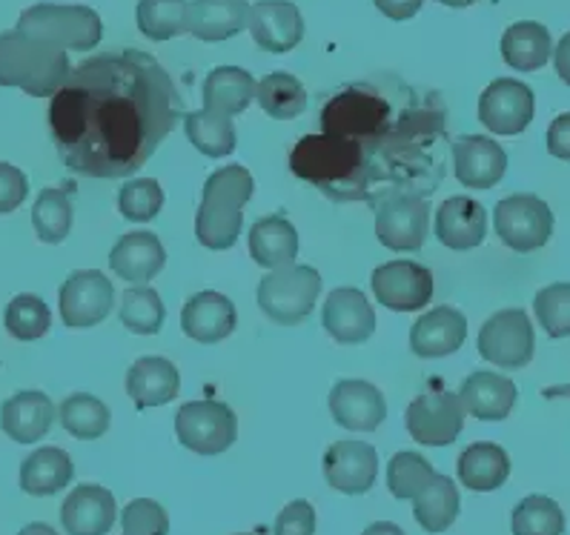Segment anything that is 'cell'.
<instances>
[{
    "instance_id": "cell-1",
    "label": "cell",
    "mask_w": 570,
    "mask_h": 535,
    "mask_svg": "<svg viewBox=\"0 0 570 535\" xmlns=\"http://www.w3.org/2000/svg\"><path fill=\"white\" fill-rule=\"evenodd\" d=\"M178 121V95L161 63L127 49L72 69L49 107L55 147L72 172L129 178Z\"/></svg>"
},
{
    "instance_id": "cell-2",
    "label": "cell",
    "mask_w": 570,
    "mask_h": 535,
    "mask_svg": "<svg viewBox=\"0 0 570 535\" xmlns=\"http://www.w3.org/2000/svg\"><path fill=\"white\" fill-rule=\"evenodd\" d=\"M289 169L296 178L322 189L333 201L350 204L353 192H356L362 152H358V143L350 141V138L316 132L302 138L293 147Z\"/></svg>"
},
{
    "instance_id": "cell-3",
    "label": "cell",
    "mask_w": 570,
    "mask_h": 535,
    "mask_svg": "<svg viewBox=\"0 0 570 535\" xmlns=\"http://www.w3.org/2000/svg\"><path fill=\"white\" fill-rule=\"evenodd\" d=\"M69 58L61 49L38 43L18 29L0 34V87H18L32 98H52L67 83Z\"/></svg>"
},
{
    "instance_id": "cell-4",
    "label": "cell",
    "mask_w": 570,
    "mask_h": 535,
    "mask_svg": "<svg viewBox=\"0 0 570 535\" xmlns=\"http://www.w3.org/2000/svg\"><path fill=\"white\" fill-rule=\"evenodd\" d=\"M14 29L61 52L67 49L89 52L104 38V21L98 12L89 7H69V3H35L23 9Z\"/></svg>"
},
{
    "instance_id": "cell-5",
    "label": "cell",
    "mask_w": 570,
    "mask_h": 535,
    "mask_svg": "<svg viewBox=\"0 0 570 535\" xmlns=\"http://www.w3.org/2000/svg\"><path fill=\"white\" fill-rule=\"evenodd\" d=\"M318 295H322V275L307 264L269 269L258 281V307L269 321L282 327H296L307 321Z\"/></svg>"
},
{
    "instance_id": "cell-6",
    "label": "cell",
    "mask_w": 570,
    "mask_h": 535,
    "mask_svg": "<svg viewBox=\"0 0 570 535\" xmlns=\"http://www.w3.org/2000/svg\"><path fill=\"white\" fill-rule=\"evenodd\" d=\"M393 112H396V107L382 89L373 87V83H350L324 103L322 132L358 141L364 135L376 132L382 123H387Z\"/></svg>"
},
{
    "instance_id": "cell-7",
    "label": "cell",
    "mask_w": 570,
    "mask_h": 535,
    "mask_svg": "<svg viewBox=\"0 0 570 535\" xmlns=\"http://www.w3.org/2000/svg\"><path fill=\"white\" fill-rule=\"evenodd\" d=\"M493 229L513 252H537L553 235V212L539 195H508L493 209Z\"/></svg>"
},
{
    "instance_id": "cell-8",
    "label": "cell",
    "mask_w": 570,
    "mask_h": 535,
    "mask_svg": "<svg viewBox=\"0 0 570 535\" xmlns=\"http://www.w3.org/2000/svg\"><path fill=\"white\" fill-rule=\"evenodd\" d=\"M175 435L195 455L227 453L238 438V415L224 402H187L175 415Z\"/></svg>"
},
{
    "instance_id": "cell-9",
    "label": "cell",
    "mask_w": 570,
    "mask_h": 535,
    "mask_svg": "<svg viewBox=\"0 0 570 535\" xmlns=\"http://www.w3.org/2000/svg\"><path fill=\"white\" fill-rule=\"evenodd\" d=\"M479 355L493 367L522 369L533 361V324L524 309H502L479 329Z\"/></svg>"
},
{
    "instance_id": "cell-10",
    "label": "cell",
    "mask_w": 570,
    "mask_h": 535,
    "mask_svg": "<svg viewBox=\"0 0 570 535\" xmlns=\"http://www.w3.org/2000/svg\"><path fill=\"white\" fill-rule=\"evenodd\" d=\"M464 409L462 398L448 389L424 393L413 398L404 413V427L410 438L422 447H448L462 435L464 429Z\"/></svg>"
},
{
    "instance_id": "cell-11",
    "label": "cell",
    "mask_w": 570,
    "mask_h": 535,
    "mask_svg": "<svg viewBox=\"0 0 570 535\" xmlns=\"http://www.w3.org/2000/svg\"><path fill=\"white\" fill-rule=\"evenodd\" d=\"M115 307L112 281L101 269H78L63 281L58 295L61 321L72 329H87L101 324Z\"/></svg>"
},
{
    "instance_id": "cell-12",
    "label": "cell",
    "mask_w": 570,
    "mask_h": 535,
    "mask_svg": "<svg viewBox=\"0 0 570 535\" xmlns=\"http://www.w3.org/2000/svg\"><path fill=\"white\" fill-rule=\"evenodd\" d=\"M430 204L416 195H393L376 209V238L390 252H419L428 241Z\"/></svg>"
},
{
    "instance_id": "cell-13",
    "label": "cell",
    "mask_w": 570,
    "mask_h": 535,
    "mask_svg": "<svg viewBox=\"0 0 570 535\" xmlns=\"http://www.w3.org/2000/svg\"><path fill=\"white\" fill-rule=\"evenodd\" d=\"M370 287L384 309L419 313L433 298V273L416 261H387L373 269Z\"/></svg>"
},
{
    "instance_id": "cell-14",
    "label": "cell",
    "mask_w": 570,
    "mask_h": 535,
    "mask_svg": "<svg viewBox=\"0 0 570 535\" xmlns=\"http://www.w3.org/2000/svg\"><path fill=\"white\" fill-rule=\"evenodd\" d=\"M537 98L517 78H497L479 98V121L493 135H522L533 121Z\"/></svg>"
},
{
    "instance_id": "cell-15",
    "label": "cell",
    "mask_w": 570,
    "mask_h": 535,
    "mask_svg": "<svg viewBox=\"0 0 570 535\" xmlns=\"http://www.w3.org/2000/svg\"><path fill=\"white\" fill-rule=\"evenodd\" d=\"M330 415L342 429L353 433H373L387 418V402L376 384L362 378H342L330 389Z\"/></svg>"
},
{
    "instance_id": "cell-16",
    "label": "cell",
    "mask_w": 570,
    "mask_h": 535,
    "mask_svg": "<svg viewBox=\"0 0 570 535\" xmlns=\"http://www.w3.org/2000/svg\"><path fill=\"white\" fill-rule=\"evenodd\" d=\"M324 478L336 493L364 495L379 478V453L367 442H336L324 453Z\"/></svg>"
},
{
    "instance_id": "cell-17",
    "label": "cell",
    "mask_w": 570,
    "mask_h": 535,
    "mask_svg": "<svg viewBox=\"0 0 570 535\" xmlns=\"http://www.w3.org/2000/svg\"><path fill=\"white\" fill-rule=\"evenodd\" d=\"M322 324L333 341L356 347V344L370 341L376 333V313H373L362 289L338 287L324 301Z\"/></svg>"
},
{
    "instance_id": "cell-18",
    "label": "cell",
    "mask_w": 570,
    "mask_h": 535,
    "mask_svg": "<svg viewBox=\"0 0 570 535\" xmlns=\"http://www.w3.org/2000/svg\"><path fill=\"white\" fill-rule=\"evenodd\" d=\"M456 181L468 189H493L504 178L508 155L488 135H462L450 147Z\"/></svg>"
},
{
    "instance_id": "cell-19",
    "label": "cell",
    "mask_w": 570,
    "mask_h": 535,
    "mask_svg": "<svg viewBox=\"0 0 570 535\" xmlns=\"http://www.w3.org/2000/svg\"><path fill=\"white\" fill-rule=\"evenodd\" d=\"M249 34L264 52L284 55L302 43L304 18L289 0H258L249 7Z\"/></svg>"
},
{
    "instance_id": "cell-20",
    "label": "cell",
    "mask_w": 570,
    "mask_h": 535,
    "mask_svg": "<svg viewBox=\"0 0 570 535\" xmlns=\"http://www.w3.org/2000/svg\"><path fill=\"white\" fill-rule=\"evenodd\" d=\"M167 264L161 238L149 229H135L118 238L109 252V269L129 284H147Z\"/></svg>"
},
{
    "instance_id": "cell-21",
    "label": "cell",
    "mask_w": 570,
    "mask_h": 535,
    "mask_svg": "<svg viewBox=\"0 0 570 535\" xmlns=\"http://www.w3.org/2000/svg\"><path fill=\"white\" fill-rule=\"evenodd\" d=\"M235 324H238L235 304L215 289H204L184 304L181 329L198 344H222L233 335Z\"/></svg>"
},
{
    "instance_id": "cell-22",
    "label": "cell",
    "mask_w": 570,
    "mask_h": 535,
    "mask_svg": "<svg viewBox=\"0 0 570 535\" xmlns=\"http://www.w3.org/2000/svg\"><path fill=\"white\" fill-rule=\"evenodd\" d=\"M52 398L41 389H23V393L12 395L0 407V427L3 433L18 444H35L41 442L43 435L52 429L55 424Z\"/></svg>"
},
{
    "instance_id": "cell-23",
    "label": "cell",
    "mask_w": 570,
    "mask_h": 535,
    "mask_svg": "<svg viewBox=\"0 0 570 535\" xmlns=\"http://www.w3.org/2000/svg\"><path fill=\"white\" fill-rule=\"evenodd\" d=\"M436 238L453 252L476 249L488 235V212L479 201L453 195L436 209Z\"/></svg>"
},
{
    "instance_id": "cell-24",
    "label": "cell",
    "mask_w": 570,
    "mask_h": 535,
    "mask_svg": "<svg viewBox=\"0 0 570 535\" xmlns=\"http://www.w3.org/2000/svg\"><path fill=\"white\" fill-rule=\"evenodd\" d=\"M464 409L479 422H504L519 402L517 384L490 369L470 373L459 389Z\"/></svg>"
},
{
    "instance_id": "cell-25",
    "label": "cell",
    "mask_w": 570,
    "mask_h": 535,
    "mask_svg": "<svg viewBox=\"0 0 570 535\" xmlns=\"http://www.w3.org/2000/svg\"><path fill=\"white\" fill-rule=\"evenodd\" d=\"M468 338V318L453 307H436L422 315L410 329V349L419 358H444L462 349Z\"/></svg>"
},
{
    "instance_id": "cell-26",
    "label": "cell",
    "mask_w": 570,
    "mask_h": 535,
    "mask_svg": "<svg viewBox=\"0 0 570 535\" xmlns=\"http://www.w3.org/2000/svg\"><path fill=\"white\" fill-rule=\"evenodd\" d=\"M115 495L101 484H81L61 507V524L69 535H107L115 524Z\"/></svg>"
},
{
    "instance_id": "cell-27",
    "label": "cell",
    "mask_w": 570,
    "mask_h": 535,
    "mask_svg": "<svg viewBox=\"0 0 570 535\" xmlns=\"http://www.w3.org/2000/svg\"><path fill=\"white\" fill-rule=\"evenodd\" d=\"M124 387L138 409L161 407L181 393V375H178V367L161 355H144L129 367Z\"/></svg>"
},
{
    "instance_id": "cell-28",
    "label": "cell",
    "mask_w": 570,
    "mask_h": 535,
    "mask_svg": "<svg viewBox=\"0 0 570 535\" xmlns=\"http://www.w3.org/2000/svg\"><path fill=\"white\" fill-rule=\"evenodd\" d=\"M189 32L204 43L229 41L249 27L247 0H195L189 3Z\"/></svg>"
},
{
    "instance_id": "cell-29",
    "label": "cell",
    "mask_w": 570,
    "mask_h": 535,
    "mask_svg": "<svg viewBox=\"0 0 570 535\" xmlns=\"http://www.w3.org/2000/svg\"><path fill=\"white\" fill-rule=\"evenodd\" d=\"M249 255L264 269H282L296 264L298 232L284 215L258 218L249 229Z\"/></svg>"
},
{
    "instance_id": "cell-30",
    "label": "cell",
    "mask_w": 570,
    "mask_h": 535,
    "mask_svg": "<svg viewBox=\"0 0 570 535\" xmlns=\"http://www.w3.org/2000/svg\"><path fill=\"white\" fill-rule=\"evenodd\" d=\"M75 478V464L67 449L61 447H41L27 455L21 464V489L35 495V498H47V495L61 493L69 487Z\"/></svg>"
},
{
    "instance_id": "cell-31",
    "label": "cell",
    "mask_w": 570,
    "mask_h": 535,
    "mask_svg": "<svg viewBox=\"0 0 570 535\" xmlns=\"http://www.w3.org/2000/svg\"><path fill=\"white\" fill-rule=\"evenodd\" d=\"M255 89H258V83L247 69L218 67L204 81V109L235 118V115L247 112L255 98Z\"/></svg>"
},
{
    "instance_id": "cell-32",
    "label": "cell",
    "mask_w": 570,
    "mask_h": 535,
    "mask_svg": "<svg viewBox=\"0 0 570 535\" xmlns=\"http://www.w3.org/2000/svg\"><path fill=\"white\" fill-rule=\"evenodd\" d=\"M508 478L510 458L499 444L476 442L459 455V482L473 493H493V489L504 487Z\"/></svg>"
},
{
    "instance_id": "cell-33",
    "label": "cell",
    "mask_w": 570,
    "mask_h": 535,
    "mask_svg": "<svg viewBox=\"0 0 570 535\" xmlns=\"http://www.w3.org/2000/svg\"><path fill=\"white\" fill-rule=\"evenodd\" d=\"M242 227L244 209L238 204L202 195L198 215H195V238H198L202 247L213 249V252H224V249L235 247V241L242 238Z\"/></svg>"
},
{
    "instance_id": "cell-34",
    "label": "cell",
    "mask_w": 570,
    "mask_h": 535,
    "mask_svg": "<svg viewBox=\"0 0 570 535\" xmlns=\"http://www.w3.org/2000/svg\"><path fill=\"white\" fill-rule=\"evenodd\" d=\"M553 55L548 27L537 21H519L504 29L502 34V58L517 72H539Z\"/></svg>"
},
{
    "instance_id": "cell-35",
    "label": "cell",
    "mask_w": 570,
    "mask_h": 535,
    "mask_svg": "<svg viewBox=\"0 0 570 535\" xmlns=\"http://www.w3.org/2000/svg\"><path fill=\"white\" fill-rule=\"evenodd\" d=\"M459 489L448 475L436 473L433 482L413 498V515L424 533H444L459 518Z\"/></svg>"
},
{
    "instance_id": "cell-36",
    "label": "cell",
    "mask_w": 570,
    "mask_h": 535,
    "mask_svg": "<svg viewBox=\"0 0 570 535\" xmlns=\"http://www.w3.org/2000/svg\"><path fill=\"white\" fill-rule=\"evenodd\" d=\"M184 132H187L189 143L207 158H227V155L235 152V143H238L233 118L209 112V109L189 112L184 118Z\"/></svg>"
},
{
    "instance_id": "cell-37",
    "label": "cell",
    "mask_w": 570,
    "mask_h": 535,
    "mask_svg": "<svg viewBox=\"0 0 570 535\" xmlns=\"http://www.w3.org/2000/svg\"><path fill=\"white\" fill-rule=\"evenodd\" d=\"M255 98H258L264 112L275 121H293L307 109V89L302 87L296 75L287 72L267 75L255 89Z\"/></svg>"
},
{
    "instance_id": "cell-38",
    "label": "cell",
    "mask_w": 570,
    "mask_h": 535,
    "mask_svg": "<svg viewBox=\"0 0 570 535\" xmlns=\"http://www.w3.org/2000/svg\"><path fill=\"white\" fill-rule=\"evenodd\" d=\"M138 29L149 41H173L189 32V3L187 0H141L138 3Z\"/></svg>"
},
{
    "instance_id": "cell-39",
    "label": "cell",
    "mask_w": 570,
    "mask_h": 535,
    "mask_svg": "<svg viewBox=\"0 0 570 535\" xmlns=\"http://www.w3.org/2000/svg\"><path fill=\"white\" fill-rule=\"evenodd\" d=\"M58 415H61L63 429H67L72 438H78V442H95V438H101L109 429V422H112L107 404L89 393L69 395L67 402L61 404V409H58Z\"/></svg>"
},
{
    "instance_id": "cell-40",
    "label": "cell",
    "mask_w": 570,
    "mask_h": 535,
    "mask_svg": "<svg viewBox=\"0 0 570 535\" xmlns=\"http://www.w3.org/2000/svg\"><path fill=\"white\" fill-rule=\"evenodd\" d=\"M32 227L43 244L67 241L72 229V198L63 189H41L32 207Z\"/></svg>"
},
{
    "instance_id": "cell-41",
    "label": "cell",
    "mask_w": 570,
    "mask_h": 535,
    "mask_svg": "<svg viewBox=\"0 0 570 535\" xmlns=\"http://www.w3.org/2000/svg\"><path fill=\"white\" fill-rule=\"evenodd\" d=\"M3 327L18 341H38L52 327V309L38 295H14L3 309Z\"/></svg>"
},
{
    "instance_id": "cell-42",
    "label": "cell",
    "mask_w": 570,
    "mask_h": 535,
    "mask_svg": "<svg viewBox=\"0 0 570 535\" xmlns=\"http://www.w3.org/2000/svg\"><path fill=\"white\" fill-rule=\"evenodd\" d=\"M510 533L513 535H562L564 513L548 495H528L517 504L510 515Z\"/></svg>"
},
{
    "instance_id": "cell-43",
    "label": "cell",
    "mask_w": 570,
    "mask_h": 535,
    "mask_svg": "<svg viewBox=\"0 0 570 535\" xmlns=\"http://www.w3.org/2000/svg\"><path fill=\"white\" fill-rule=\"evenodd\" d=\"M167 318V307H164L161 295L153 287L135 284L132 289L124 293L121 301V324L135 335H158Z\"/></svg>"
},
{
    "instance_id": "cell-44",
    "label": "cell",
    "mask_w": 570,
    "mask_h": 535,
    "mask_svg": "<svg viewBox=\"0 0 570 535\" xmlns=\"http://www.w3.org/2000/svg\"><path fill=\"white\" fill-rule=\"evenodd\" d=\"M433 475H436V469H433V464L422 453L402 449L387 464V487L399 502H413L433 482Z\"/></svg>"
},
{
    "instance_id": "cell-45",
    "label": "cell",
    "mask_w": 570,
    "mask_h": 535,
    "mask_svg": "<svg viewBox=\"0 0 570 535\" xmlns=\"http://www.w3.org/2000/svg\"><path fill=\"white\" fill-rule=\"evenodd\" d=\"M164 209V189L155 178H132L118 189V212L132 224L153 221Z\"/></svg>"
},
{
    "instance_id": "cell-46",
    "label": "cell",
    "mask_w": 570,
    "mask_h": 535,
    "mask_svg": "<svg viewBox=\"0 0 570 535\" xmlns=\"http://www.w3.org/2000/svg\"><path fill=\"white\" fill-rule=\"evenodd\" d=\"M539 327L550 338H570V284H550L533 298Z\"/></svg>"
},
{
    "instance_id": "cell-47",
    "label": "cell",
    "mask_w": 570,
    "mask_h": 535,
    "mask_svg": "<svg viewBox=\"0 0 570 535\" xmlns=\"http://www.w3.org/2000/svg\"><path fill=\"white\" fill-rule=\"evenodd\" d=\"M253 175H249L247 167L242 164H229V167H222L218 172H213L204 184V192L207 198H222V201L238 204V207H247L249 198H253Z\"/></svg>"
},
{
    "instance_id": "cell-48",
    "label": "cell",
    "mask_w": 570,
    "mask_h": 535,
    "mask_svg": "<svg viewBox=\"0 0 570 535\" xmlns=\"http://www.w3.org/2000/svg\"><path fill=\"white\" fill-rule=\"evenodd\" d=\"M127 535H169V515L153 498H135L121 513Z\"/></svg>"
},
{
    "instance_id": "cell-49",
    "label": "cell",
    "mask_w": 570,
    "mask_h": 535,
    "mask_svg": "<svg viewBox=\"0 0 570 535\" xmlns=\"http://www.w3.org/2000/svg\"><path fill=\"white\" fill-rule=\"evenodd\" d=\"M273 535H316V507L309 502H293L275 518Z\"/></svg>"
},
{
    "instance_id": "cell-50",
    "label": "cell",
    "mask_w": 570,
    "mask_h": 535,
    "mask_svg": "<svg viewBox=\"0 0 570 535\" xmlns=\"http://www.w3.org/2000/svg\"><path fill=\"white\" fill-rule=\"evenodd\" d=\"M27 195H29L27 175H23L18 167H12V164L0 161V215L14 212V209L27 201Z\"/></svg>"
},
{
    "instance_id": "cell-51",
    "label": "cell",
    "mask_w": 570,
    "mask_h": 535,
    "mask_svg": "<svg viewBox=\"0 0 570 535\" xmlns=\"http://www.w3.org/2000/svg\"><path fill=\"white\" fill-rule=\"evenodd\" d=\"M548 152L559 161H570V112L553 118L548 127Z\"/></svg>"
},
{
    "instance_id": "cell-52",
    "label": "cell",
    "mask_w": 570,
    "mask_h": 535,
    "mask_svg": "<svg viewBox=\"0 0 570 535\" xmlns=\"http://www.w3.org/2000/svg\"><path fill=\"white\" fill-rule=\"evenodd\" d=\"M373 3L390 21H410L424 7V0H373Z\"/></svg>"
},
{
    "instance_id": "cell-53",
    "label": "cell",
    "mask_w": 570,
    "mask_h": 535,
    "mask_svg": "<svg viewBox=\"0 0 570 535\" xmlns=\"http://www.w3.org/2000/svg\"><path fill=\"white\" fill-rule=\"evenodd\" d=\"M553 67H557V75L562 78L564 87H570V32L562 34V41L553 49Z\"/></svg>"
},
{
    "instance_id": "cell-54",
    "label": "cell",
    "mask_w": 570,
    "mask_h": 535,
    "mask_svg": "<svg viewBox=\"0 0 570 535\" xmlns=\"http://www.w3.org/2000/svg\"><path fill=\"white\" fill-rule=\"evenodd\" d=\"M362 535H407V533L393 522H376V524H370Z\"/></svg>"
},
{
    "instance_id": "cell-55",
    "label": "cell",
    "mask_w": 570,
    "mask_h": 535,
    "mask_svg": "<svg viewBox=\"0 0 570 535\" xmlns=\"http://www.w3.org/2000/svg\"><path fill=\"white\" fill-rule=\"evenodd\" d=\"M18 535H58V529H52L49 524L35 522V524H27V527H23Z\"/></svg>"
},
{
    "instance_id": "cell-56",
    "label": "cell",
    "mask_w": 570,
    "mask_h": 535,
    "mask_svg": "<svg viewBox=\"0 0 570 535\" xmlns=\"http://www.w3.org/2000/svg\"><path fill=\"white\" fill-rule=\"evenodd\" d=\"M542 395H544V398H568V402H570V382L559 384V387H548Z\"/></svg>"
},
{
    "instance_id": "cell-57",
    "label": "cell",
    "mask_w": 570,
    "mask_h": 535,
    "mask_svg": "<svg viewBox=\"0 0 570 535\" xmlns=\"http://www.w3.org/2000/svg\"><path fill=\"white\" fill-rule=\"evenodd\" d=\"M442 7H450V9H464V7H473V3H479V0H439Z\"/></svg>"
},
{
    "instance_id": "cell-58",
    "label": "cell",
    "mask_w": 570,
    "mask_h": 535,
    "mask_svg": "<svg viewBox=\"0 0 570 535\" xmlns=\"http://www.w3.org/2000/svg\"><path fill=\"white\" fill-rule=\"evenodd\" d=\"M124 535H127V533H124Z\"/></svg>"
}]
</instances>
